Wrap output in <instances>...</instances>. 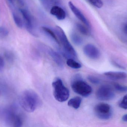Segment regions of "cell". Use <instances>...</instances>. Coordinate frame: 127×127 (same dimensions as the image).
<instances>
[{
    "mask_svg": "<svg viewBox=\"0 0 127 127\" xmlns=\"http://www.w3.org/2000/svg\"><path fill=\"white\" fill-rule=\"evenodd\" d=\"M52 86L54 96L57 101L64 102L68 99L69 91L64 85L61 79L57 78L55 79L52 83Z\"/></svg>",
    "mask_w": 127,
    "mask_h": 127,
    "instance_id": "obj_4",
    "label": "cell"
},
{
    "mask_svg": "<svg viewBox=\"0 0 127 127\" xmlns=\"http://www.w3.org/2000/svg\"><path fill=\"white\" fill-rule=\"evenodd\" d=\"M109 0V1H110V0Z\"/></svg>",
    "mask_w": 127,
    "mask_h": 127,
    "instance_id": "obj_31",
    "label": "cell"
},
{
    "mask_svg": "<svg viewBox=\"0 0 127 127\" xmlns=\"http://www.w3.org/2000/svg\"><path fill=\"white\" fill-rule=\"evenodd\" d=\"M8 34V31L5 28L0 27V36L5 37Z\"/></svg>",
    "mask_w": 127,
    "mask_h": 127,
    "instance_id": "obj_25",
    "label": "cell"
},
{
    "mask_svg": "<svg viewBox=\"0 0 127 127\" xmlns=\"http://www.w3.org/2000/svg\"><path fill=\"white\" fill-rule=\"evenodd\" d=\"M71 86L75 92L83 97H89L92 92L91 86L84 81L79 75H76L74 77Z\"/></svg>",
    "mask_w": 127,
    "mask_h": 127,
    "instance_id": "obj_3",
    "label": "cell"
},
{
    "mask_svg": "<svg viewBox=\"0 0 127 127\" xmlns=\"http://www.w3.org/2000/svg\"><path fill=\"white\" fill-rule=\"evenodd\" d=\"M13 19L16 24L18 27L22 28L23 26V22L21 17L15 13H13Z\"/></svg>",
    "mask_w": 127,
    "mask_h": 127,
    "instance_id": "obj_19",
    "label": "cell"
},
{
    "mask_svg": "<svg viewBox=\"0 0 127 127\" xmlns=\"http://www.w3.org/2000/svg\"><path fill=\"white\" fill-rule=\"evenodd\" d=\"M46 50L57 65L60 68H63L64 63L63 60L59 54L50 48H46Z\"/></svg>",
    "mask_w": 127,
    "mask_h": 127,
    "instance_id": "obj_10",
    "label": "cell"
},
{
    "mask_svg": "<svg viewBox=\"0 0 127 127\" xmlns=\"http://www.w3.org/2000/svg\"><path fill=\"white\" fill-rule=\"evenodd\" d=\"M4 61L1 56L0 55V71H2L4 67Z\"/></svg>",
    "mask_w": 127,
    "mask_h": 127,
    "instance_id": "obj_26",
    "label": "cell"
},
{
    "mask_svg": "<svg viewBox=\"0 0 127 127\" xmlns=\"http://www.w3.org/2000/svg\"><path fill=\"white\" fill-rule=\"evenodd\" d=\"M41 28L42 31H43L48 36L50 37L53 40H54L57 44L59 45L60 44L59 40L55 32L47 27H42Z\"/></svg>",
    "mask_w": 127,
    "mask_h": 127,
    "instance_id": "obj_13",
    "label": "cell"
},
{
    "mask_svg": "<svg viewBox=\"0 0 127 127\" xmlns=\"http://www.w3.org/2000/svg\"><path fill=\"white\" fill-rule=\"evenodd\" d=\"M71 39L72 42L76 45H80L83 42L82 38L76 33L72 32L71 34Z\"/></svg>",
    "mask_w": 127,
    "mask_h": 127,
    "instance_id": "obj_15",
    "label": "cell"
},
{
    "mask_svg": "<svg viewBox=\"0 0 127 127\" xmlns=\"http://www.w3.org/2000/svg\"><path fill=\"white\" fill-rule=\"evenodd\" d=\"M55 32L59 39L60 42L62 45V53L66 58L76 59L77 57V53L73 46L69 42L62 28L56 26L55 28Z\"/></svg>",
    "mask_w": 127,
    "mask_h": 127,
    "instance_id": "obj_2",
    "label": "cell"
},
{
    "mask_svg": "<svg viewBox=\"0 0 127 127\" xmlns=\"http://www.w3.org/2000/svg\"><path fill=\"white\" fill-rule=\"evenodd\" d=\"M8 0L12 4H14L16 2H18L20 4H22V1L21 0Z\"/></svg>",
    "mask_w": 127,
    "mask_h": 127,
    "instance_id": "obj_27",
    "label": "cell"
},
{
    "mask_svg": "<svg viewBox=\"0 0 127 127\" xmlns=\"http://www.w3.org/2000/svg\"><path fill=\"white\" fill-rule=\"evenodd\" d=\"M95 115L99 119L102 120L109 119L112 116L111 106L107 104H98L95 107Z\"/></svg>",
    "mask_w": 127,
    "mask_h": 127,
    "instance_id": "obj_5",
    "label": "cell"
},
{
    "mask_svg": "<svg viewBox=\"0 0 127 127\" xmlns=\"http://www.w3.org/2000/svg\"><path fill=\"white\" fill-rule=\"evenodd\" d=\"M82 102V99L79 97H76L71 99L68 101V105L75 109H77L80 107Z\"/></svg>",
    "mask_w": 127,
    "mask_h": 127,
    "instance_id": "obj_14",
    "label": "cell"
},
{
    "mask_svg": "<svg viewBox=\"0 0 127 127\" xmlns=\"http://www.w3.org/2000/svg\"><path fill=\"white\" fill-rule=\"evenodd\" d=\"M68 6L70 9L75 16L87 27L89 28V29L90 28L91 25L89 22L82 13L81 10H80L72 1H69Z\"/></svg>",
    "mask_w": 127,
    "mask_h": 127,
    "instance_id": "obj_9",
    "label": "cell"
},
{
    "mask_svg": "<svg viewBox=\"0 0 127 127\" xmlns=\"http://www.w3.org/2000/svg\"><path fill=\"white\" fill-rule=\"evenodd\" d=\"M84 54L90 59L95 60L100 56V53L98 48L94 45L91 44L86 45L83 48Z\"/></svg>",
    "mask_w": 127,
    "mask_h": 127,
    "instance_id": "obj_8",
    "label": "cell"
},
{
    "mask_svg": "<svg viewBox=\"0 0 127 127\" xmlns=\"http://www.w3.org/2000/svg\"><path fill=\"white\" fill-rule=\"evenodd\" d=\"M113 65H115V66H117V67H118V68H120L121 69H124V68L122 66H121V65L118 64V63H117L115 62H113Z\"/></svg>",
    "mask_w": 127,
    "mask_h": 127,
    "instance_id": "obj_28",
    "label": "cell"
},
{
    "mask_svg": "<svg viewBox=\"0 0 127 127\" xmlns=\"http://www.w3.org/2000/svg\"><path fill=\"white\" fill-rule=\"evenodd\" d=\"M44 6L47 9L51 8L54 5H58L60 2V0H42Z\"/></svg>",
    "mask_w": 127,
    "mask_h": 127,
    "instance_id": "obj_17",
    "label": "cell"
},
{
    "mask_svg": "<svg viewBox=\"0 0 127 127\" xmlns=\"http://www.w3.org/2000/svg\"><path fill=\"white\" fill-rule=\"evenodd\" d=\"M87 79L90 83L93 84H98L100 83V80L94 76L90 75L87 77Z\"/></svg>",
    "mask_w": 127,
    "mask_h": 127,
    "instance_id": "obj_24",
    "label": "cell"
},
{
    "mask_svg": "<svg viewBox=\"0 0 127 127\" xmlns=\"http://www.w3.org/2000/svg\"><path fill=\"white\" fill-rule=\"evenodd\" d=\"M121 108L125 109H127V94L124 96L123 99L119 104Z\"/></svg>",
    "mask_w": 127,
    "mask_h": 127,
    "instance_id": "obj_22",
    "label": "cell"
},
{
    "mask_svg": "<svg viewBox=\"0 0 127 127\" xmlns=\"http://www.w3.org/2000/svg\"><path fill=\"white\" fill-rule=\"evenodd\" d=\"M74 59H68L66 61V64L69 67L74 69H78L81 67L80 63L75 60Z\"/></svg>",
    "mask_w": 127,
    "mask_h": 127,
    "instance_id": "obj_16",
    "label": "cell"
},
{
    "mask_svg": "<svg viewBox=\"0 0 127 127\" xmlns=\"http://www.w3.org/2000/svg\"><path fill=\"white\" fill-rule=\"evenodd\" d=\"M115 88L117 91L121 92H127V86L122 85L119 84H115Z\"/></svg>",
    "mask_w": 127,
    "mask_h": 127,
    "instance_id": "obj_23",
    "label": "cell"
},
{
    "mask_svg": "<svg viewBox=\"0 0 127 127\" xmlns=\"http://www.w3.org/2000/svg\"><path fill=\"white\" fill-rule=\"evenodd\" d=\"M93 6L98 8H101L103 7V1L101 0H86Z\"/></svg>",
    "mask_w": 127,
    "mask_h": 127,
    "instance_id": "obj_20",
    "label": "cell"
},
{
    "mask_svg": "<svg viewBox=\"0 0 127 127\" xmlns=\"http://www.w3.org/2000/svg\"><path fill=\"white\" fill-rule=\"evenodd\" d=\"M122 120L123 121L125 122H127V114L124 115L122 117Z\"/></svg>",
    "mask_w": 127,
    "mask_h": 127,
    "instance_id": "obj_29",
    "label": "cell"
},
{
    "mask_svg": "<svg viewBox=\"0 0 127 127\" xmlns=\"http://www.w3.org/2000/svg\"><path fill=\"white\" fill-rule=\"evenodd\" d=\"M19 103L21 107L26 112H33L41 104V101L38 95L34 91L27 89L20 95Z\"/></svg>",
    "mask_w": 127,
    "mask_h": 127,
    "instance_id": "obj_1",
    "label": "cell"
},
{
    "mask_svg": "<svg viewBox=\"0 0 127 127\" xmlns=\"http://www.w3.org/2000/svg\"><path fill=\"white\" fill-rule=\"evenodd\" d=\"M125 33L127 34V25H126V27H125Z\"/></svg>",
    "mask_w": 127,
    "mask_h": 127,
    "instance_id": "obj_30",
    "label": "cell"
},
{
    "mask_svg": "<svg viewBox=\"0 0 127 127\" xmlns=\"http://www.w3.org/2000/svg\"><path fill=\"white\" fill-rule=\"evenodd\" d=\"M76 27L77 30L81 34L85 36H88L90 34L89 30H88L87 27H86L80 23H77L76 24Z\"/></svg>",
    "mask_w": 127,
    "mask_h": 127,
    "instance_id": "obj_18",
    "label": "cell"
},
{
    "mask_svg": "<svg viewBox=\"0 0 127 127\" xmlns=\"http://www.w3.org/2000/svg\"><path fill=\"white\" fill-rule=\"evenodd\" d=\"M104 75L112 79L122 80L127 78V74L124 72L109 71L105 72Z\"/></svg>",
    "mask_w": 127,
    "mask_h": 127,
    "instance_id": "obj_12",
    "label": "cell"
},
{
    "mask_svg": "<svg viewBox=\"0 0 127 127\" xmlns=\"http://www.w3.org/2000/svg\"><path fill=\"white\" fill-rule=\"evenodd\" d=\"M50 12L59 20H63L66 16V13L64 10L58 5L52 6L50 10Z\"/></svg>",
    "mask_w": 127,
    "mask_h": 127,
    "instance_id": "obj_11",
    "label": "cell"
},
{
    "mask_svg": "<svg viewBox=\"0 0 127 127\" xmlns=\"http://www.w3.org/2000/svg\"><path fill=\"white\" fill-rule=\"evenodd\" d=\"M22 124H23V123H22L21 118L18 115L16 118L15 121H14L13 127H21L22 126Z\"/></svg>",
    "mask_w": 127,
    "mask_h": 127,
    "instance_id": "obj_21",
    "label": "cell"
},
{
    "mask_svg": "<svg viewBox=\"0 0 127 127\" xmlns=\"http://www.w3.org/2000/svg\"><path fill=\"white\" fill-rule=\"evenodd\" d=\"M20 11L22 14L27 30L29 33L33 36H35L34 31V22L32 16L29 11L25 9H20Z\"/></svg>",
    "mask_w": 127,
    "mask_h": 127,
    "instance_id": "obj_7",
    "label": "cell"
},
{
    "mask_svg": "<svg viewBox=\"0 0 127 127\" xmlns=\"http://www.w3.org/2000/svg\"><path fill=\"white\" fill-rule=\"evenodd\" d=\"M96 96L100 100L109 101L115 98V94L111 86L104 85L98 88L96 91Z\"/></svg>",
    "mask_w": 127,
    "mask_h": 127,
    "instance_id": "obj_6",
    "label": "cell"
}]
</instances>
